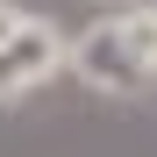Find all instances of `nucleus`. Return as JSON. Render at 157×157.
I'll list each match as a JSON object with an SVG mask.
<instances>
[{
	"label": "nucleus",
	"instance_id": "1",
	"mask_svg": "<svg viewBox=\"0 0 157 157\" xmlns=\"http://www.w3.org/2000/svg\"><path fill=\"white\" fill-rule=\"evenodd\" d=\"M64 50H71V36L57 29V21H29V14H21V29L0 43V100L43 86V78L64 64Z\"/></svg>",
	"mask_w": 157,
	"mask_h": 157
},
{
	"label": "nucleus",
	"instance_id": "2",
	"mask_svg": "<svg viewBox=\"0 0 157 157\" xmlns=\"http://www.w3.org/2000/svg\"><path fill=\"white\" fill-rule=\"evenodd\" d=\"M64 64L86 78L93 93H136L143 78H150L136 57H128V43H121V21H100V29H86V36L64 50Z\"/></svg>",
	"mask_w": 157,
	"mask_h": 157
},
{
	"label": "nucleus",
	"instance_id": "3",
	"mask_svg": "<svg viewBox=\"0 0 157 157\" xmlns=\"http://www.w3.org/2000/svg\"><path fill=\"white\" fill-rule=\"evenodd\" d=\"M114 21H121L128 57H136L143 71H157V7H128V14H114Z\"/></svg>",
	"mask_w": 157,
	"mask_h": 157
},
{
	"label": "nucleus",
	"instance_id": "4",
	"mask_svg": "<svg viewBox=\"0 0 157 157\" xmlns=\"http://www.w3.org/2000/svg\"><path fill=\"white\" fill-rule=\"evenodd\" d=\"M14 29H21V7H14V0H0V43H7Z\"/></svg>",
	"mask_w": 157,
	"mask_h": 157
}]
</instances>
